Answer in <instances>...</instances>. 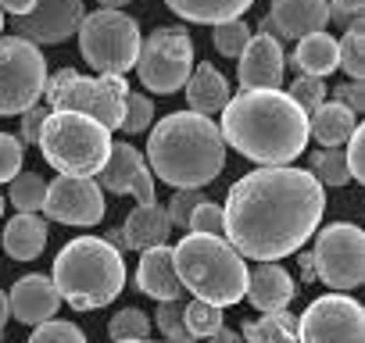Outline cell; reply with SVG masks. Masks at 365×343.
<instances>
[{"label": "cell", "mask_w": 365, "mask_h": 343, "mask_svg": "<svg viewBox=\"0 0 365 343\" xmlns=\"http://www.w3.org/2000/svg\"><path fill=\"white\" fill-rule=\"evenodd\" d=\"M326 211V194L304 168H258L233 183L222 226L226 243L251 261H279L308 243Z\"/></svg>", "instance_id": "1"}, {"label": "cell", "mask_w": 365, "mask_h": 343, "mask_svg": "<svg viewBox=\"0 0 365 343\" xmlns=\"http://www.w3.org/2000/svg\"><path fill=\"white\" fill-rule=\"evenodd\" d=\"M222 143L258 161L262 168H287L304 154L308 115L283 90H240L222 107Z\"/></svg>", "instance_id": "2"}, {"label": "cell", "mask_w": 365, "mask_h": 343, "mask_svg": "<svg viewBox=\"0 0 365 343\" xmlns=\"http://www.w3.org/2000/svg\"><path fill=\"white\" fill-rule=\"evenodd\" d=\"M147 168L150 176L175 190H201L226 168V143L212 118L194 111L165 115L147 139Z\"/></svg>", "instance_id": "3"}, {"label": "cell", "mask_w": 365, "mask_h": 343, "mask_svg": "<svg viewBox=\"0 0 365 343\" xmlns=\"http://www.w3.org/2000/svg\"><path fill=\"white\" fill-rule=\"evenodd\" d=\"M58 297L72 304L76 311H97L111 304L125 286V261L115 247H108L101 236H79L61 247L54 258L51 275Z\"/></svg>", "instance_id": "4"}, {"label": "cell", "mask_w": 365, "mask_h": 343, "mask_svg": "<svg viewBox=\"0 0 365 343\" xmlns=\"http://www.w3.org/2000/svg\"><path fill=\"white\" fill-rule=\"evenodd\" d=\"M175 275L194 300L230 307L247 293V261L226 243V236H197L187 233L172 247Z\"/></svg>", "instance_id": "5"}, {"label": "cell", "mask_w": 365, "mask_h": 343, "mask_svg": "<svg viewBox=\"0 0 365 343\" xmlns=\"http://www.w3.org/2000/svg\"><path fill=\"white\" fill-rule=\"evenodd\" d=\"M40 154L61 172V176H86L93 179L108 161L111 150V132L104 125H97L86 115H72V111H51L40 139H36Z\"/></svg>", "instance_id": "6"}, {"label": "cell", "mask_w": 365, "mask_h": 343, "mask_svg": "<svg viewBox=\"0 0 365 343\" xmlns=\"http://www.w3.org/2000/svg\"><path fill=\"white\" fill-rule=\"evenodd\" d=\"M125 93H129V86H125L122 75H79L76 68L54 72L43 86L51 111L86 115L97 125H104L108 132L118 129V122H122Z\"/></svg>", "instance_id": "7"}, {"label": "cell", "mask_w": 365, "mask_h": 343, "mask_svg": "<svg viewBox=\"0 0 365 343\" xmlns=\"http://www.w3.org/2000/svg\"><path fill=\"white\" fill-rule=\"evenodd\" d=\"M140 26L122 11H93L79 26V51L97 75H125L140 58Z\"/></svg>", "instance_id": "8"}, {"label": "cell", "mask_w": 365, "mask_h": 343, "mask_svg": "<svg viewBox=\"0 0 365 343\" xmlns=\"http://www.w3.org/2000/svg\"><path fill=\"white\" fill-rule=\"evenodd\" d=\"M190 72H194V40H190L187 29L161 26L140 43L136 75L150 93L168 97V93L182 90Z\"/></svg>", "instance_id": "9"}, {"label": "cell", "mask_w": 365, "mask_h": 343, "mask_svg": "<svg viewBox=\"0 0 365 343\" xmlns=\"http://www.w3.org/2000/svg\"><path fill=\"white\" fill-rule=\"evenodd\" d=\"M47 86V61L40 47L19 40V36H0V115H22L33 104H40Z\"/></svg>", "instance_id": "10"}, {"label": "cell", "mask_w": 365, "mask_h": 343, "mask_svg": "<svg viewBox=\"0 0 365 343\" xmlns=\"http://www.w3.org/2000/svg\"><path fill=\"white\" fill-rule=\"evenodd\" d=\"M312 258H315V279H322L336 293H347L365 279V236L351 222H333L319 229Z\"/></svg>", "instance_id": "11"}, {"label": "cell", "mask_w": 365, "mask_h": 343, "mask_svg": "<svg viewBox=\"0 0 365 343\" xmlns=\"http://www.w3.org/2000/svg\"><path fill=\"white\" fill-rule=\"evenodd\" d=\"M297 343H365V311L347 293H326L297 315Z\"/></svg>", "instance_id": "12"}, {"label": "cell", "mask_w": 365, "mask_h": 343, "mask_svg": "<svg viewBox=\"0 0 365 343\" xmlns=\"http://www.w3.org/2000/svg\"><path fill=\"white\" fill-rule=\"evenodd\" d=\"M43 211L61 226H97L104 218V190L86 176H58L54 183H47Z\"/></svg>", "instance_id": "13"}, {"label": "cell", "mask_w": 365, "mask_h": 343, "mask_svg": "<svg viewBox=\"0 0 365 343\" xmlns=\"http://www.w3.org/2000/svg\"><path fill=\"white\" fill-rule=\"evenodd\" d=\"M86 11H83V0H36L33 11L15 19L19 40L26 43H65L68 36L79 33Z\"/></svg>", "instance_id": "14"}, {"label": "cell", "mask_w": 365, "mask_h": 343, "mask_svg": "<svg viewBox=\"0 0 365 343\" xmlns=\"http://www.w3.org/2000/svg\"><path fill=\"white\" fill-rule=\"evenodd\" d=\"M93 179L108 194H133L140 204H150L154 201V176H150L143 154L133 143H115L111 139L108 161H104V168L97 172Z\"/></svg>", "instance_id": "15"}, {"label": "cell", "mask_w": 365, "mask_h": 343, "mask_svg": "<svg viewBox=\"0 0 365 343\" xmlns=\"http://www.w3.org/2000/svg\"><path fill=\"white\" fill-rule=\"evenodd\" d=\"M283 47L272 36H251V43L237 58V79L244 90H279L283 86Z\"/></svg>", "instance_id": "16"}, {"label": "cell", "mask_w": 365, "mask_h": 343, "mask_svg": "<svg viewBox=\"0 0 365 343\" xmlns=\"http://www.w3.org/2000/svg\"><path fill=\"white\" fill-rule=\"evenodd\" d=\"M8 307H11V315L22 322V325H43V322H51L54 315H58V307H61V297H58V290H54V283L47 279V275H22L15 286H11V293H8Z\"/></svg>", "instance_id": "17"}, {"label": "cell", "mask_w": 365, "mask_h": 343, "mask_svg": "<svg viewBox=\"0 0 365 343\" xmlns=\"http://www.w3.org/2000/svg\"><path fill=\"white\" fill-rule=\"evenodd\" d=\"M269 19L276 26V40H301L326 29L329 0H272Z\"/></svg>", "instance_id": "18"}, {"label": "cell", "mask_w": 365, "mask_h": 343, "mask_svg": "<svg viewBox=\"0 0 365 343\" xmlns=\"http://www.w3.org/2000/svg\"><path fill=\"white\" fill-rule=\"evenodd\" d=\"M297 286L290 279V272L279 265V261H258L251 272H247V300L269 315V311H287V304L294 300Z\"/></svg>", "instance_id": "19"}, {"label": "cell", "mask_w": 365, "mask_h": 343, "mask_svg": "<svg viewBox=\"0 0 365 343\" xmlns=\"http://www.w3.org/2000/svg\"><path fill=\"white\" fill-rule=\"evenodd\" d=\"M136 286H140V293L154 297L158 304L182 297V283H179V275H175V261H172V247H168V243L143 250L140 268H136Z\"/></svg>", "instance_id": "20"}, {"label": "cell", "mask_w": 365, "mask_h": 343, "mask_svg": "<svg viewBox=\"0 0 365 343\" xmlns=\"http://www.w3.org/2000/svg\"><path fill=\"white\" fill-rule=\"evenodd\" d=\"M168 233H172V226H168V215H165V208L158 201L133 208L129 218H125V226H122L125 247L129 250H140V254L150 250V247H165L168 243Z\"/></svg>", "instance_id": "21"}, {"label": "cell", "mask_w": 365, "mask_h": 343, "mask_svg": "<svg viewBox=\"0 0 365 343\" xmlns=\"http://www.w3.org/2000/svg\"><path fill=\"white\" fill-rule=\"evenodd\" d=\"M187 100H190V111L194 115H205V118H212V115H222V107L230 104V83H226V75L215 68V65H197L194 72H190V79H187Z\"/></svg>", "instance_id": "22"}, {"label": "cell", "mask_w": 365, "mask_h": 343, "mask_svg": "<svg viewBox=\"0 0 365 343\" xmlns=\"http://www.w3.org/2000/svg\"><path fill=\"white\" fill-rule=\"evenodd\" d=\"M47 247V218L40 215H15L4 226V250L15 261H33Z\"/></svg>", "instance_id": "23"}, {"label": "cell", "mask_w": 365, "mask_h": 343, "mask_svg": "<svg viewBox=\"0 0 365 343\" xmlns=\"http://www.w3.org/2000/svg\"><path fill=\"white\" fill-rule=\"evenodd\" d=\"M354 129H358L354 115H351L344 104H336V100H322V104L308 115V139L315 136V139L326 143V147L347 143Z\"/></svg>", "instance_id": "24"}, {"label": "cell", "mask_w": 365, "mask_h": 343, "mask_svg": "<svg viewBox=\"0 0 365 343\" xmlns=\"http://www.w3.org/2000/svg\"><path fill=\"white\" fill-rule=\"evenodd\" d=\"M165 4L187 22H197V26H222V22H233L240 19L255 0H165Z\"/></svg>", "instance_id": "25"}, {"label": "cell", "mask_w": 365, "mask_h": 343, "mask_svg": "<svg viewBox=\"0 0 365 343\" xmlns=\"http://www.w3.org/2000/svg\"><path fill=\"white\" fill-rule=\"evenodd\" d=\"M290 65L301 72V75H312V79H322L336 68V40L326 36V33H312V36H301L297 40V51L290 58Z\"/></svg>", "instance_id": "26"}, {"label": "cell", "mask_w": 365, "mask_h": 343, "mask_svg": "<svg viewBox=\"0 0 365 343\" xmlns=\"http://www.w3.org/2000/svg\"><path fill=\"white\" fill-rule=\"evenodd\" d=\"M244 343H297V315L269 311L258 322H244Z\"/></svg>", "instance_id": "27"}, {"label": "cell", "mask_w": 365, "mask_h": 343, "mask_svg": "<svg viewBox=\"0 0 365 343\" xmlns=\"http://www.w3.org/2000/svg\"><path fill=\"white\" fill-rule=\"evenodd\" d=\"M336 68L347 72L351 83H361L365 79V22H351L344 40L336 43Z\"/></svg>", "instance_id": "28"}, {"label": "cell", "mask_w": 365, "mask_h": 343, "mask_svg": "<svg viewBox=\"0 0 365 343\" xmlns=\"http://www.w3.org/2000/svg\"><path fill=\"white\" fill-rule=\"evenodd\" d=\"M308 168H312V176H315L319 186H333V190H340V186L351 183L347 157H344L340 147H322V150H315V154L308 157Z\"/></svg>", "instance_id": "29"}, {"label": "cell", "mask_w": 365, "mask_h": 343, "mask_svg": "<svg viewBox=\"0 0 365 343\" xmlns=\"http://www.w3.org/2000/svg\"><path fill=\"white\" fill-rule=\"evenodd\" d=\"M4 201H11L19 208V215H36V211H43L47 183L36 176V172H19V176L11 179V190H8Z\"/></svg>", "instance_id": "30"}, {"label": "cell", "mask_w": 365, "mask_h": 343, "mask_svg": "<svg viewBox=\"0 0 365 343\" xmlns=\"http://www.w3.org/2000/svg\"><path fill=\"white\" fill-rule=\"evenodd\" d=\"M182 325H187V332L194 339H208L212 332L222 329V307L205 304V300H190V304H182Z\"/></svg>", "instance_id": "31"}, {"label": "cell", "mask_w": 365, "mask_h": 343, "mask_svg": "<svg viewBox=\"0 0 365 343\" xmlns=\"http://www.w3.org/2000/svg\"><path fill=\"white\" fill-rule=\"evenodd\" d=\"M150 325H158L165 343H197L187 332V325H182V300H161L154 318H150Z\"/></svg>", "instance_id": "32"}, {"label": "cell", "mask_w": 365, "mask_h": 343, "mask_svg": "<svg viewBox=\"0 0 365 343\" xmlns=\"http://www.w3.org/2000/svg\"><path fill=\"white\" fill-rule=\"evenodd\" d=\"M150 315L147 311H140V307H125V311H118L111 322H108V336L115 339V343H122V339H147L150 336Z\"/></svg>", "instance_id": "33"}, {"label": "cell", "mask_w": 365, "mask_h": 343, "mask_svg": "<svg viewBox=\"0 0 365 343\" xmlns=\"http://www.w3.org/2000/svg\"><path fill=\"white\" fill-rule=\"evenodd\" d=\"M251 26L244 22V19H233V22H222V26H215V33H212V43H215V51L222 54V58H240V51L251 43Z\"/></svg>", "instance_id": "34"}, {"label": "cell", "mask_w": 365, "mask_h": 343, "mask_svg": "<svg viewBox=\"0 0 365 343\" xmlns=\"http://www.w3.org/2000/svg\"><path fill=\"white\" fill-rule=\"evenodd\" d=\"M150 122H154V104H150V97H143V93H125V107H122L118 129H122L125 136H136V132H147Z\"/></svg>", "instance_id": "35"}, {"label": "cell", "mask_w": 365, "mask_h": 343, "mask_svg": "<svg viewBox=\"0 0 365 343\" xmlns=\"http://www.w3.org/2000/svg\"><path fill=\"white\" fill-rule=\"evenodd\" d=\"M287 97H290L304 115H312V111L326 100V83H322V79H312V75H297V79L290 83Z\"/></svg>", "instance_id": "36"}, {"label": "cell", "mask_w": 365, "mask_h": 343, "mask_svg": "<svg viewBox=\"0 0 365 343\" xmlns=\"http://www.w3.org/2000/svg\"><path fill=\"white\" fill-rule=\"evenodd\" d=\"M205 201H208V197H205L201 190H179V194L168 201V208H165L168 226H175V229H187V226H190V215H194Z\"/></svg>", "instance_id": "37"}, {"label": "cell", "mask_w": 365, "mask_h": 343, "mask_svg": "<svg viewBox=\"0 0 365 343\" xmlns=\"http://www.w3.org/2000/svg\"><path fill=\"white\" fill-rule=\"evenodd\" d=\"M22 161H26L22 139L11 132H0V183H11L22 172Z\"/></svg>", "instance_id": "38"}, {"label": "cell", "mask_w": 365, "mask_h": 343, "mask_svg": "<svg viewBox=\"0 0 365 343\" xmlns=\"http://www.w3.org/2000/svg\"><path fill=\"white\" fill-rule=\"evenodd\" d=\"M29 343H86V336H83V329H76L72 322L51 318V322L36 325V332L29 336Z\"/></svg>", "instance_id": "39"}, {"label": "cell", "mask_w": 365, "mask_h": 343, "mask_svg": "<svg viewBox=\"0 0 365 343\" xmlns=\"http://www.w3.org/2000/svg\"><path fill=\"white\" fill-rule=\"evenodd\" d=\"M187 233H197V236H222L226 226H222V208L215 201H205L194 215H190V226Z\"/></svg>", "instance_id": "40"}, {"label": "cell", "mask_w": 365, "mask_h": 343, "mask_svg": "<svg viewBox=\"0 0 365 343\" xmlns=\"http://www.w3.org/2000/svg\"><path fill=\"white\" fill-rule=\"evenodd\" d=\"M344 157H347V172H351V179L365 183V125H358V129L351 132Z\"/></svg>", "instance_id": "41"}, {"label": "cell", "mask_w": 365, "mask_h": 343, "mask_svg": "<svg viewBox=\"0 0 365 343\" xmlns=\"http://www.w3.org/2000/svg\"><path fill=\"white\" fill-rule=\"evenodd\" d=\"M333 100L336 104H344L351 115H361L365 111V90H361V83H340V86H333Z\"/></svg>", "instance_id": "42"}, {"label": "cell", "mask_w": 365, "mask_h": 343, "mask_svg": "<svg viewBox=\"0 0 365 343\" xmlns=\"http://www.w3.org/2000/svg\"><path fill=\"white\" fill-rule=\"evenodd\" d=\"M47 107L43 104H33L29 111H22V147L26 143H36L40 139V129H43V122H47Z\"/></svg>", "instance_id": "43"}, {"label": "cell", "mask_w": 365, "mask_h": 343, "mask_svg": "<svg viewBox=\"0 0 365 343\" xmlns=\"http://www.w3.org/2000/svg\"><path fill=\"white\" fill-rule=\"evenodd\" d=\"M361 8H365V0H333V4H329V19L347 29L351 22L361 19Z\"/></svg>", "instance_id": "44"}, {"label": "cell", "mask_w": 365, "mask_h": 343, "mask_svg": "<svg viewBox=\"0 0 365 343\" xmlns=\"http://www.w3.org/2000/svg\"><path fill=\"white\" fill-rule=\"evenodd\" d=\"M33 4H36V0H0V11H8V15L22 19V15L33 11Z\"/></svg>", "instance_id": "45"}, {"label": "cell", "mask_w": 365, "mask_h": 343, "mask_svg": "<svg viewBox=\"0 0 365 343\" xmlns=\"http://www.w3.org/2000/svg\"><path fill=\"white\" fill-rule=\"evenodd\" d=\"M297 265H301V279H304V283H315V258H312V250H304V254L297 258Z\"/></svg>", "instance_id": "46"}, {"label": "cell", "mask_w": 365, "mask_h": 343, "mask_svg": "<svg viewBox=\"0 0 365 343\" xmlns=\"http://www.w3.org/2000/svg\"><path fill=\"white\" fill-rule=\"evenodd\" d=\"M208 343H244V339H240V332H233V329H226V325H222L219 332H212V336H208Z\"/></svg>", "instance_id": "47"}, {"label": "cell", "mask_w": 365, "mask_h": 343, "mask_svg": "<svg viewBox=\"0 0 365 343\" xmlns=\"http://www.w3.org/2000/svg\"><path fill=\"white\" fill-rule=\"evenodd\" d=\"M8 318H11V307H8V293L0 290V339H4V325H8Z\"/></svg>", "instance_id": "48"}, {"label": "cell", "mask_w": 365, "mask_h": 343, "mask_svg": "<svg viewBox=\"0 0 365 343\" xmlns=\"http://www.w3.org/2000/svg\"><path fill=\"white\" fill-rule=\"evenodd\" d=\"M97 4H101V11H122L129 0H97Z\"/></svg>", "instance_id": "49"}, {"label": "cell", "mask_w": 365, "mask_h": 343, "mask_svg": "<svg viewBox=\"0 0 365 343\" xmlns=\"http://www.w3.org/2000/svg\"><path fill=\"white\" fill-rule=\"evenodd\" d=\"M4 204H8V201H4V194H0V215H4Z\"/></svg>", "instance_id": "50"}, {"label": "cell", "mask_w": 365, "mask_h": 343, "mask_svg": "<svg viewBox=\"0 0 365 343\" xmlns=\"http://www.w3.org/2000/svg\"><path fill=\"white\" fill-rule=\"evenodd\" d=\"M122 343H150V339H122Z\"/></svg>", "instance_id": "51"}, {"label": "cell", "mask_w": 365, "mask_h": 343, "mask_svg": "<svg viewBox=\"0 0 365 343\" xmlns=\"http://www.w3.org/2000/svg\"><path fill=\"white\" fill-rule=\"evenodd\" d=\"M0 29H4V11H0Z\"/></svg>", "instance_id": "52"}, {"label": "cell", "mask_w": 365, "mask_h": 343, "mask_svg": "<svg viewBox=\"0 0 365 343\" xmlns=\"http://www.w3.org/2000/svg\"><path fill=\"white\" fill-rule=\"evenodd\" d=\"M158 343H161V339H158Z\"/></svg>", "instance_id": "53"}]
</instances>
